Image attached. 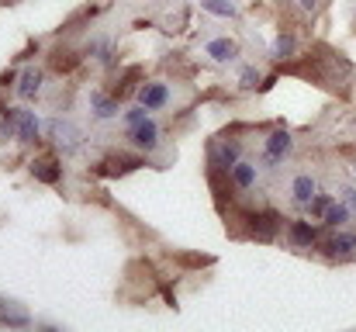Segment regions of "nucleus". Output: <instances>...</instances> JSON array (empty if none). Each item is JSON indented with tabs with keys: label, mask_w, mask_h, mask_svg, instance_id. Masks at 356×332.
Instances as JSON below:
<instances>
[{
	"label": "nucleus",
	"mask_w": 356,
	"mask_h": 332,
	"mask_svg": "<svg viewBox=\"0 0 356 332\" xmlns=\"http://www.w3.org/2000/svg\"><path fill=\"white\" fill-rule=\"evenodd\" d=\"M346 205H350V212H356V191H346Z\"/></svg>",
	"instance_id": "27"
},
{
	"label": "nucleus",
	"mask_w": 356,
	"mask_h": 332,
	"mask_svg": "<svg viewBox=\"0 0 356 332\" xmlns=\"http://www.w3.org/2000/svg\"><path fill=\"white\" fill-rule=\"evenodd\" d=\"M0 322L3 326H14V329H24L28 322H31V315L17 305V301H10V298H0Z\"/></svg>",
	"instance_id": "6"
},
{
	"label": "nucleus",
	"mask_w": 356,
	"mask_h": 332,
	"mask_svg": "<svg viewBox=\"0 0 356 332\" xmlns=\"http://www.w3.org/2000/svg\"><path fill=\"white\" fill-rule=\"evenodd\" d=\"M291 149H294V139H291L287 132H273V135L266 139V163H277V159H284Z\"/></svg>",
	"instance_id": "7"
},
{
	"label": "nucleus",
	"mask_w": 356,
	"mask_h": 332,
	"mask_svg": "<svg viewBox=\"0 0 356 332\" xmlns=\"http://www.w3.org/2000/svg\"><path fill=\"white\" fill-rule=\"evenodd\" d=\"M236 163H238V142H222V145H211V166L232 170Z\"/></svg>",
	"instance_id": "8"
},
{
	"label": "nucleus",
	"mask_w": 356,
	"mask_h": 332,
	"mask_svg": "<svg viewBox=\"0 0 356 332\" xmlns=\"http://www.w3.org/2000/svg\"><path fill=\"white\" fill-rule=\"evenodd\" d=\"M291 56H294V35H277L273 59H291Z\"/></svg>",
	"instance_id": "18"
},
{
	"label": "nucleus",
	"mask_w": 356,
	"mask_h": 332,
	"mask_svg": "<svg viewBox=\"0 0 356 332\" xmlns=\"http://www.w3.org/2000/svg\"><path fill=\"white\" fill-rule=\"evenodd\" d=\"M180 260H184V263H191V267H201V263H208V256H187V253H180Z\"/></svg>",
	"instance_id": "26"
},
{
	"label": "nucleus",
	"mask_w": 356,
	"mask_h": 332,
	"mask_svg": "<svg viewBox=\"0 0 356 332\" xmlns=\"http://www.w3.org/2000/svg\"><path fill=\"white\" fill-rule=\"evenodd\" d=\"M42 90V73L38 70H24L21 73V84H17V94L21 97H35Z\"/></svg>",
	"instance_id": "14"
},
{
	"label": "nucleus",
	"mask_w": 356,
	"mask_h": 332,
	"mask_svg": "<svg viewBox=\"0 0 356 332\" xmlns=\"http://www.w3.org/2000/svg\"><path fill=\"white\" fill-rule=\"evenodd\" d=\"M308 208H312V215H315V219H325V212L332 208V198H325V194H315V198L308 201Z\"/></svg>",
	"instance_id": "21"
},
{
	"label": "nucleus",
	"mask_w": 356,
	"mask_h": 332,
	"mask_svg": "<svg viewBox=\"0 0 356 332\" xmlns=\"http://www.w3.org/2000/svg\"><path fill=\"white\" fill-rule=\"evenodd\" d=\"M312 198H315V180L312 177H298L294 180V201L298 205H308Z\"/></svg>",
	"instance_id": "15"
},
{
	"label": "nucleus",
	"mask_w": 356,
	"mask_h": 332,
	"mask_svg": "<svg viewBox=\"0 0 356 332\" xmlns=\"http://www.w3.org/2000/svg\"><path fill=\"white\" fill-rule=\"evenodd\" d=\"M90 104H94V111H97V118H111V114H118V97L94 94V97H90Z\"/></svg>",
	"instance_id": "16"
},
{
	"label": "nucleus",
	"mask_w": 356,
	"mask_h": 332,
	"mask_svg": "<svg viewBox=\"0 0 356 332\" xmlns=\"http://www.w3.org/2000/svg\"><path fill=\"white\" fill-rule=\"evenodd\" d=\"M31 177H35V180H42V184H59L63 166L56 163V156H38V159L31 163Z\"/></svg>",
	"instance_id": "5"
},
{
	"label": "nucleus",
	"mask_w": 356,
	"mask_h": 332,
	"mask_svg": "<svg viewBox=\"0 0 356 332\" xmlns=\"http://www.w3.org/2000/svg\"><path fill=\"white\" fill-rule=\"evenodd\" d=\"M315 239H318V228H315V225H308V221H291V242L312 246Z\"/></svg>",
	"instance_id": "13"
},
{
	"label": "nucleus",
	"mask_w": 356,
	"mask_h": 332,
	"mask_svg": "<svg viewBox=\"0 0 356 332\" xmlns=\"http://www.w3.org/2000/svg\"><path fill=\"white\" fill-rule=\"evenodd\" d=\"M145 104H142V108H135V111H128V125H131V128H135V125H138V121H145Z\"/></svg>",
	"instance_id": "25"
},
{
	"label": "nucleus",
	"mask_w": 356,
	"mask_h": 332,
	"mask_svg": "<svg viewBox=\"0 0 356 332\" xmlns=\"http://www.w3.org/2000/svg\"><path fill=\"white\" fill-rule=\"evenodd\" d=\"M249 221H252L249 225V235L259 239V242H270L277 235V228H280V215L277 212H259V215H252Z\"/></svg>",
	"instance_id": "2"
},
{
	"label": "nucleus",
	"mask_w": 356,
	"mask_h": 332,
	"mask_svg": "<svg viewBox=\"0 0 356 332\" xmlns=\"http://www.w3.org/2000/svg\"><path fill=\"white\" fill-rule=\"evenodd\" d=\"M256 84H259V73H256L252 66H245V70H242V87H256Z\"/></svg>",
	"instance_id": "24"
},
{
	"label": "nucleus",
	"mask_w": 356,
	"mask_h": 332,
	"mask_svg": "<svg viewBox=\"0 0 356 332\" xmlns=\"http://www.w3.org/2000/svg\"><path fill=\"white\" fill-rule=\"evenodd\" d=\"M76 63H80L76 52H56V56H52V66H56V70H73Z\"/></svg>",
	"instance_id": "23"
},
{
	"label": "nucleus",
	"mask_w": 356,
	"mask_h": 332,
	"mask_svg": "<svg viewBox=\"0 0 356 332\" xmlns=\"http://www.w3.org/2000/svg\"><path fill=\"white\" fill-rule=\"evenodd\" d=\"M166 97H170V94H166V87H163V84H145V87L138 90V101H142L149 111L163 108V104H166Z\"/></svg>",
	"instance_id": "9"
},
{
	"label": "nucleus",
	"mask_w": 356,
	"mask_h": 332,
	"mask_svg": "<svg viewBox=\"0 0 356 332\" xmlns=\"http://www.w3.org/2000/svg\"><path fill=\"white\" fill-rule=\"evenodd\" d=\"M201 7L211 10V14H218V17H236V7L229 0H201Z\"/></svg>",
	"instance_id": "20"
},
{
	"label": "nucleus",
	"mask_w": 356,
	"mask_h": 332,
	"mask_svg": "<svg viewBox=\"0 0 356 332\" xmlns=\"http://www.w3.org/2000/svg\"><path fill=\"white\" fill-rule=\"evenodd\" d=\"M232 180H236V187H252L256 170H252L249 163H236V166H232Z\"/></svg>",
	"instance_id": "17"
},
{
	"label": "nucleus",
	"mask_w": 356,
	"mask_h": 332,
	"mask_svg": "<svg viewBox=\"0 0 356 332\" xmlns=\"http://www.w3.org/2000/svg\"><path fill=\"white\" fill-rule=\"evenodd\" d=\"M14 118H17V139H21V142H35V139H38V121H35V114H31V111H14Z\"/></svg>",
	"instance_id": "10"
},
{
	"label": "nucleus",
	"mask_w": 356,
	"mask_h": 332,
	"mask_svg": "<svg viewBox=\"0 0 356 332\" xmlns=\"http://www.w3.org/2000/svg\"><path fill=\"white\" fill-rule=\"evenodd\" d=\"M128 139H131V145H138V149H156V142H159V128H156V121H138L131 132H128Z\"/></svg>",
	"instance_id": "4"
},
{
	"label": "nucleus",
	"mask_w": 356,
	"mask_h": 332,
	"mask_svg": "<svg viewBox=\"0 0 356 332\" xmlns=\"http://www.w3.org/2000/svg\"><path fill=\"white\" fill-rule=\"evenodd\" d=\"M343 221H350V205H332V208L325 212V225H329V228H339Z\"/></svg>",
	"instance_id": "19"
},
{
	"label": "nucleus",
	"mask_w": 356,
	"mask_h": 332,
	"mask_svg": "<svg viewBox=\"0 0 356 332\" xmlns=\"http://www.w3.org/2000/svg\"><path fill=\"white\" fill-rule=\"evenodd\" d=\"M353 249H356V232H339L336 239L325 242V253H332V256H346Z\"/></svg>",
	"instance_id": "12"
},
{
	"label": "nucleus",
	"mask_w": 356,
	"mask_h": 332,
	"mask_svg": "<svg viewBox=\"0 0 356 332\" xmlns=\"http://www.w3.org/2000/svg\"><path fill=\"white\" fill-rule=\"evenodd\" d=\"M138 166H142L138 156L118 152V156H108V159L101 163V177H121V173H131V170H138Z\"/></svg>",
	"instance_id": "3"
},
{
	"label": "nucleus",
	"mask_w": 356,
	"mask_h": 332,
	"mask_svg": "<svg viewBox=\"0 0 356 332\" xmlns=\"http://www.w3.org/2000/svg\"><path fill=\"white\" fill-rule=\"evenodd\" d=\"M208 56L218 59V63H229V59L238 56V45L232 38H215V42H208Z\"/></svg>",
	"instance_id": "11"
},
{
	"label": "nucleus",
	"mask_w": 356,
	"mask_h": 332,
	"mask_svg": "<svg viewBox=\"0 0 356 332\" xmlns=\"http://www.w3.org/2000/svg\"><path fill=\"white\" fill-rule=\"evenodd\" d=\"M135 77H138V70H135V66H131V70L121 77V87L115 90V97H118V101H121V97H128V94L135 90Z\"/></svg>",
	"instance_id": "22"
},
{
	"label": "nucleus",
	"mask_w": 356,
	"mask_h": 332,
	"mask_svg": "<svg viewBox=\"0 0 356 332\" xmlns=\"http://www.w3.org/2000/svg\"><path fill=\"white\" fill-rule=\"evenodd\" d=\"M49 135H52V142L63 149V152H73L76 145H80V132H76V125H70V121H49Z\"/></svg>",
	"instance_id": "1"
}]
</instances>
